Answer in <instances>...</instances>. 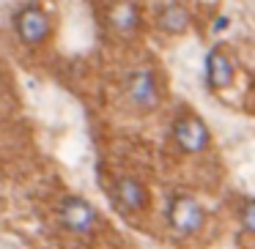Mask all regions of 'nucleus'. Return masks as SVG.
Segmentation results:
<instances>
[{
	"mask_svg": "<svg viewBox=\"0 0 255 249\" xmlns=\"http://www.w3.org/2000/svg\"><path fill=\"white\" fill-rule=\"evenodd\" d=\"M116 25L118 28H134V25H137V8L134 6L116 8Z\"/></svg>",
	"mask_w": 255,
	"mask_h": 249,
	"instance_id": "nucleus-9",
	"label": "nucleus"
},
{
	"mask_svg": "<svg viewBox=\"0 0 255 249\" xmlns=\"http://www.w3.org/2000/svg\"><path fill=\"white\" fill-rule=\"evenodd\" d=\"M61 222L72 233H91L96 225V214L83 197H66L61 203Z\"/></svg>",
	"mask_w": 255,
	"mask_h": 249,
	"instance_id": "nucleus-4",
	"label": "nucleus"
},
{
	"mask_svg": "<svg viewBox=\"0 0 255 249\" xmlns=\"http://www.w3.org/2000/svg\"><path fill=\"white\" fill-rule=\"evenodd\" d=\"M127 90H129V99H132L140 110H151V107H156V101H159L154 77H151V72H145V69L143 72H134L132 77H129Z\"/></svg>",
	"mask_w": 255,
	"mask_h": 249,
	"instance_id": "nucleus-5",
	"label": "nucleus"
},
{
	"mask_svg": "<svg viewBox=\"0 0 255 249\" xmlns=\"http://www.w3.org/2000/svg\"><path fill=\"white\" fill-rule=\"evenodd\" d=\"M156 22H159V28L170 30V33H181L184 28L189 25V14L184 6H165L159 8V14H156Z\"/></svg>",
	"mask_w": 255,
	"mask_h": 249,
	"instance_id": "nucleus-8",
	"label": "nucleus"
},
{
	"mask_svg": "<svg viewBox=\"0 0 255 249\" xmlns=\"http://www.w3.org/2000/svg\"><path fill=\"white\" fill-rule=\"evenodd\" d=\"M116 192H118V200L124 203V208H129V211H143L145 205H148V192H145V186L132 175L118 178Z\"/></svg>",
	"mask_w": 255,
	"mask_h": 249,
	"instance_id": "nucleus-7",
	"label": "nucleus"
},
{
	"mask_svg": "<svg viewBox=\"0 0 255 249\" xmlns=\"http://www.w3.org/2000/svg\"><path fill=\"white\" fill-rule=\"evenodd\" d=\"M242 222H244V227H247V230L255 233V200H247V203H244V208H242Z\"/></svg>",
	"mask_w": 255,
	"mask_h": 249,
	"instance_id": "nucleus-10",
	"label": "nucleus"
},
{
	"mask_svg": "<svg viewBox=\"0 0 255 249\" xmlns=\"http://www.w3.org/2000/svg\"><path fill=\"white\" fill-rule=\"evenodd\" d=\"M173 137H176V143L187 154H200V151L209 148V129H206V123L192 110L176 118V123H173Z\"/></svg>",
	"mask_w": 255,
	"mask_h": 249,
	"instance_id": "nucleus-2",
	"label": "nucleus"
},
{
	"mask_svg": "<svg viewBox=\"0 0 255 249\" xmlns=\"http://www.w3.org/2000/svg\"><path fill=\"white\" fill-rule=\"evenodd\" d=\"M167 219H170L173 230H178L181 236H192L203 225V208L192 197H173L170 208H167Z\"/></svg>",
	"mask_w": 255,
	"mask_h": 249,
	"instance_id": "nucleus-3",
	"label": "nucleus"
},
{
	"mask_svg": "<svg viewBox=\"0 0 255 249\" xmlns=\"http://www.w3.org/2000/svg\"><path fill=\"white\" fill-rule=\"evenodd\" d=\"M14 28H17V36L25 41L28 47H39L50 39L52 33V22L44 14V8L39 6H25L17 11L14 17Z\"/></svg>",
	"mask_w": 255,
	"mask_h": 249,
	"instance_id": "nucleus-1",
	"label": "nucleus"
},
{
	"mask_svg": "<svg viewBox=\"0 0 255 249\" xmlns=\"http://www.w3.org/2000/svg\"><path fill=\"white\" fill-rule=\"evenodd\" d=\"M206 74H209V85L217 90L228 88L233 83V63L222 50H211L206 58Z\"/></svg>",
	"mask_w": 255,
	"mask_h": 249,
	"instance_id": "nucleus-6",
	"label": "nucleus"
}]
</instances>
